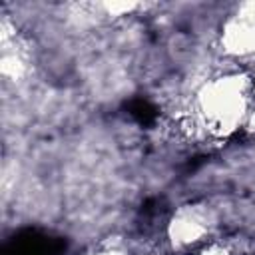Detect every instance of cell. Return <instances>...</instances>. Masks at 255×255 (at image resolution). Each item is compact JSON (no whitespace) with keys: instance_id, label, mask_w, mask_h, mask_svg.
<instances>
[{"instance_id":"cell-1","label":"cell","mask_w":255,"mask_h":255,"mask_svg":"<svg viewBox=\"0 0 255 255\" xmlns=\"http://www.w3.org/2000/svg\"><path fill=\"white\" fill-rule=\"evenodd\" d=\"M66 239L46 229L24 227L8 237L0 255H64Z\"/></svg>"},{"instance_id":"cell-2","label":"cell","mask_w":255,"mask_h":255,"mask_svg":"<svg viewBox=\"0 0 255 255\" xmlns=\"http://www.w3.org/2000/svg\"><path fill=\"white\" fill-rule=\"evenodd\" d=\"M128 114L141 126H151L157 120V108L145 98H133L126 106Z\"/></svg>"}]
</instances>
